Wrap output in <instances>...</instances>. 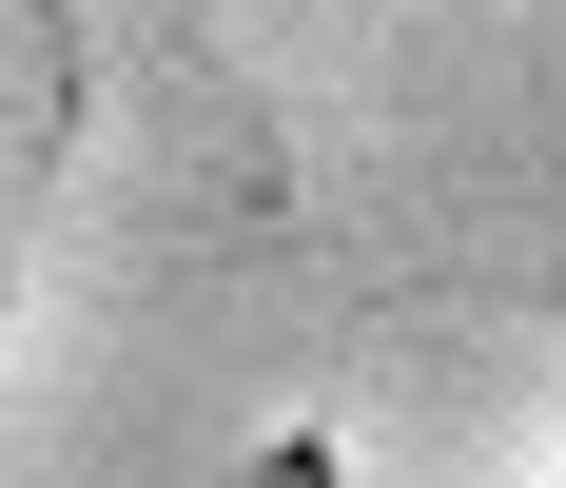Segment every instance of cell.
I'll return each instance as SVG.
<instances>
[{
	"label": "cell",
	"instance_id": "cell-2",
	"mask_svg": "<svg viewBox=\"0 0 566 488\" xmlns=\"http://www.w3.org/2000/svg\"><path fill=\"white\" fill-rule=\"evenodd\" d=\"M78 79H98V20H59V0H0V332H20V273H40L59 157H78Z\"/></svg>",
	"mask_w": 566,
	"mask_h": 488
},
{
	"label": "cell",
	"instance_id": "cell-1",
	"mask_svg": "<svg viewBox=\"0 0 566 488\" xmlns=\"http://www.w3.org/2000/svg\"><path fill=\"white\" fill-rule=\"evenodd\" d=\"M0 488H566V20H98Z\"/></svg>",
	"mask_w": 566,
	"mask_h": 488
}]
</instances>
